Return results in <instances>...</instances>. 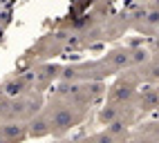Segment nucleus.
<instances>
[{
	"label": "nucleus",
	"instance_id": "f03ea898",
	"mask_svg": "<svg viewBox=\"0 0 159 143\" xmlns=\"http://www.w3.org/2000/svg\"><path fill=\"white\" fill-rule=\"evenodd\" d=\"M114 116H116V112H114V110H103V114H101L103 121H112Z\"/></svg>",
	"mask_w": 159,
	"mask_h": 143
},
{
	"label": "nucleus",
	"instance_id": "f257e3e1",
	"mask_svg": "<svg viewBox=\"0 0 159 143\" xmlns=\"http://www.w3.org/2000/svg\"><path fill=\"white\" fill-rule=\"evenodd\" d=\"M52 132V125H49V119L47 116H36V119H31V123H29V136H45Z\"/></svg>",
	"mask_w": 159,
	"mask_h": 143
}]
</instances>
